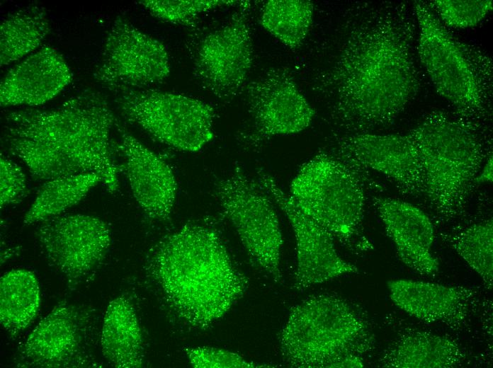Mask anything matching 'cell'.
<instances>
[{"instance_id": "obj_1", "label": "cell", "mask_w": 493, "mask_h": 368, "mask_svg": "<svg viewBox=\"0 0 493 368\" xmlns=\"http://www.w3.org/2000/svg\"><path fill=\"white\" fill-rule=\"evenodd\" d=\"M339 25L313 86L326 102L329 122L345 134L388 127L421 87L413 5L356 4Z\"/></svg>"}, {"instance_id": "obj_2", "label": "cell", "mask_w": 493, "mask_h": 368, "mask_svg": "<svg viewBox=\"0 0 493 368\" xmlns=\"http://www.w3.org/2000/svg\"><path fill=\"white\" fill-rule=\"evenodd\" d=\"M143 275L163 314L184 331L208 328L248 285L209 217L187 222L160 238L146 254Z\"/></svg>"}, {"instance_id": "obj_3", "label": "cell", "mask_w": 493, "mask_h": 368, "mask_svg": "<svg viewBox=\"0 0 493 368\" xmlns=\"http://www.w3.org/2000/svg\"><path fill=\"white\" fill-rule=\"evenodd\" d=\"M115 122L105 96L86 90L52 109L10 113L1 141L36 180L93 173L114 193L119 187L110 142Z\"/></svg>"}, {"instance_id": "obj_4", "label": "cell", "mask_w": 493, "mask_h": 368, "mask_svg": "<svg viewBox=\"0 0 493 368\" xmlns=\"http://www.w3.org/2000/svg\"><path fill=\"white\" fill-rule=\"evenodd\" d=\"M374 337L362 314L334 294L308 297L293 306L279 335L283 361L302 368L363 367Z\"/></svg>"}, {"instance_id": "obj_5", "label": "cell", "mask_w": 493, "mask_h": 368, "mask_svg": "<svg viewBox=\"0 0 493 368\" xmlns=\"http://www.w3.org/2000/svg\"><path fill=\"white\" fill-rule=\"evenodd\" d=\"M413 8L420 64L438 93L452 105L457 117L479 125L492 110L491 57L479 47L453 36L427 2L415 1Z\"/></svg>"}, {"instance_id": "obj_6", "label": "cell", "mask_w": 493, "mask_h": 368, "mask_svg": "<svg viewBox=\"0 0 493 368\" xmlns=\"http://www.w3.org/2000/svg\"><path fill=\"white\" fill-rule=\"evenodd\" d=\"M408 134L425 170L424 195L440 214L456 215L486 158L479 125L434 110Z\"/></svg>"}, {"instance_id": "obj_7", "label": "cell", "mask_w": 493, "mask_h": 368, "mask_svg": "<svg viewBox=\"0 0 493 368\" xmlns=\"http://www.w3.org/2000/svg\"><path fill=\"white\" fill-rule=\"evenodd\" d=\"M332 150L305 162L290 185L289 195L334 239L357 248L366 204L363 171Z\"/></svg>"}, {"instance_id": "obj_8", "label": "cell", "mask_w": 493, "mask_h": 368, "mask_svg": "<svg viewBox=\"0 0 493 368\" xmlns=\"http://www.w3.org/2000/svg\"><path fill=\"white\" fill-rule=\"evenodd\" d=\"M115 101L125 117L156 141L196 152L212 140L215 112L199 99L177 93L122 88Z\"/></svg>"}, {"instance_id": "obj_9", "label": "cell", "mask_w": 493, "mask_h": 368, "mask_svg": "<svg viewBox=\"0 0 493 368\" xmlns=\"http://www.w3.org/2000/svg\"><path fill=\"white\" fill-rule=\"evenodd\" d=\"M98 311L84 304H57L19 345L15 364L24 368L97 367Z\"/></svg>"}, {"instance_id": "obj_10", "label": "cell", "mask_w": 493, "mask_h": 368, "mask_svg": "<svg viewBox=\"0 0 493 368\" xmlns=\"http://www.w3.org/2000/svg\"><path fill=\"white\" fill-rule=\"evenodd\" d=\"M214 192L249 256L280 282L283 239L272 200L239 168L219 178Z\"/></svg>"}, {"instance_id": "obj_11", "label": "cell", "mask_w": 493, "mask_h": 368, "mask_svg": "<svg viewBox=\"0 0 493 368\" xmlns=\"http://www.w3.org/2000/svg\"><path fill=\"white\" fill-rule=\"evenodd\" d=\"M35 236L71 291L93 278L111 243L110 230L103 220L80 214H60L40 222Z\"/></svg>"}, {"instance_id": "obj_12", "label": "cell", "mask_w": 493, "mask_h": 368, "mask_svg": "<svg viewBox=\"0 0 493 368\" xmlns=\"http://www.w3.org/2000/svg\"><path fill=\"white\" fill-rule=\"evenodd\" d=\"M251 2L242 1L229 21L205 35L194 54L193 74L217 98L232 100L244 88L254 60Z\"/></svg>"}, {"instance_id": "obj_13", "label": "cell", "mask_w": 493, "mask_h": 368, "mask_svg": "<svg viewBox=\"0 0 493 368\" xmlns=\"http://www.w3.org/2000/svg\"><path fill=\"white\" fill-rule=\"evenodd\" d=\"M170 72L165 46L118 16L106 36L96 80L113 90L143 88L162 83Z\"/></svg>"}, {"instance_id": "obj_14", "label": "cell", "mask_w": 493, "mask_h": 368, "mask_svg": "<svg viewBox=\"0 0 493 368\" xmlns=\"http://www.w3.org/2000/svg\"><path fill=\"white\" fill-rule=\"evenodd\" d=\"M251 130L246 144L256 147L276 136L299 133L307 128L315 111L285 67L268 69L246 87Z\"/></svg>"}, {"instance_id": "obj_15", "label": "cell", "mask_w": 493, "mask_h": 368, "mask_svg": "<svg viewBox=\"0 0 493 368\" xmlns=\"http://www.w3.org/2000/svg\"><path fill=\"white\" fill-rule=\"evenodd\" d=\"M256 181L284 212L294 232L296 243L295 289L303 290L344 275L358 272L356 265L338 254L332 235L300 209L273 176L259 169Z\"/></svg>"}, {"instance_id": "obj_16", "label": "cell", "mask_w": 493, "mask_h": 368, "mask_svg": "<svg viewBox=\"0 0 493 368\" xmlns=\"http://www.w3.org/2000/svg\"><path fill=\"white\" fill-rule=\"evenodd\" d=\"M332 150L346 161L382 173L404 193L424 195L426 173L419 152L406 134L361 133L335 138Z\"/></svg>"}, {"instance_id": "obj_17", "label": "cell", "mask_w": 493, "mask_h": 368, "mask_svg": "<svg viewBox=\"0 0 493 368\" xmlns=\"http://www.w3.org/2000/svg\"><path fill=\"white\" fill-rule=\"evenodd\" d=\"M118 127V149L135 200L149 219L169 221L178 188L172 168L130 132Z\"/></svg>"}, {"instance_id": "obj_18", "label": "cell", "mask_w": 493, "mask_h": 368, "mask_svg": "<svg viewBox=\"0 0 493 368\" xmlns=\"http://www.w3.org/2000/svg\"><path fill=\"white\" fill-rule=\"evenodd\" d=\"M373 205L400 261L421 275H433L439 263L431 253L434 228L429 217L411 203L374 197Z\"/></svg>"}, {"instance_id": "obj_19", "label": "cell", "mask_w": 493, "mask_h": 368, "mask_svg": "<svg viewBox=\"0 0 493 368\" xmlns=\"http://www.w3.org/2000/svg\"><path fill=\"white\" fill-rule=\"evenodd\" d=\"M72 79L63 57L44 46L11 68L1 81L2 107L37 106L58 95Z\"/></svg>"}, {"instance_id": "obj_20", "label": "cell", "mask_w": 493, "mask_h": 368, "mask_svg": "<svg viewBox=\"0 0 493 368\" xmlns=\"http://www.w3.org/2000/svg\"><path fill=\"white\" fill-rule=\"evenodd\" d=\"M387 288L394 304L410 316L454 327L466 319L477 297L470 287L412 280H390Z\"/></svg>"}, {"instance_id": "obj_21", "label": "cell", "mask_w": 493, "mask_h": 368, "mask_svg": "<svg viewBox=\"0 0 493 368\" xmlns=\"http://www.w3.org/2000/svg\"><path fill=\"white\" fill-rule=\"evenodd\" d=\"M100 346L104 358L117 368H139L144 364V339L134 301L122 294L106 309Z\"/></svg>"}, {"instance_id": "obj_22", "label": "cell", "mask_w": 493, "mask_h": 368, "mask_svg": "<svg viewBox=\"0 0 493 368\" xmlns=\"http://www.w3.org/2000/svg\"><path fill=\"white\" fill-rule=\"evenodd\" d=\"M464 359L465 352L455 341L416 331L403 335L386 348L380 363L391 368H450Z\"/></svg>"}, {"instance_id": "obj_23", "label": "cell", "mask_w": 493, "mask_h": 368, "mask_svg": "<svg viewBox=\"0 0 493 368\" xmlns=\"http://www.w3.org/2000/svg\"><path fill=\"white\" fill-rule=\"evenodd\" d=\"M40 304L35 275L23 269L6 272L0 280V322L12 338L21 333L35 318Z\"/></svg>"}, {"instance_id": "obj_24", "label": "cell", "mask_w": 493, "mask_h": 368, "mask_svg": "<svg viewBox=\"0 0 493 368\" xmlns=\"http://www.w3.org/2000/svg\"><path fill=\"white\" fill-rule=\"evenodd\" d=\"M50 32L46 9L30 5L8 15L0 26V62L6 66L35 50Z\"/></svg>"}, {"instance_id": "obj_25", "label": "cell", "mask_w": 493, "mask_h": 368, "mask_svg": "<svg viewBox=\"0 0 493 368\" xmlns=\"http://www.w3.org/2000/svg\"><path fill=\"white\" fill-rule=\"evenodd\" d=\"M103 183L93 173L61 176L45 181L23 217L26 225L40 223L62 214L77 205L89 192Z\"/></svg>"}, {"instance_id": "obj_26", "label": "cell", "mask_w": 493, "mask_h": 368, "mask_svg": "<svg viewBox=\"0 0 493 368\" xmlns=\"http://www.w3.org/2000/svg\"><path fill=\"white\" fill-rule=\"evenodd\" d=\"M314 4L305 0H269L264 4L260 23L291 50L298 49L312 23Z\"/></svg>"}, {"instance_id": "obj_27", "label": "cell", "mask_w": 493, "mask_h": 368, "mask_svg": "<svg viewBox=\"0 0 493 368\" xmlns=\"http://www.w3.org/2000/svg\"><path fill=\"white\" fill-rule=\"evenodd\" d=\"M455 251L482 278L486 287L493 285L492 219L475 224L451 241Z\"/></svg>"}, {"instance_id": "obj_28", "label": "cell", "mask_w": 493, "mask_h": 368, "mask_svg": "<svg viewBox=\"0 0 493 368\" xmlns=\"http://www.w3.org/2000/svg\"><path fill=\"white\" fill-rule=\"evenodd\" d=\"M232 0H142L138 3L154 17L175 24L191 23L201 13L225 6H239Z\"/></svg>"}, {"instance_id": "obj_29", "label": "cell", "mask_w": 493, "mask_h": 368, "mask_svg": "<svg viewBox=\"0 0 493 368\" xmlns=\"http://www.w3.org/2000/svg\"><path fill=\"white\" fill-rule=\"evenodd\" d=\"M427 4L444 25L458 28L477 25L492 10L491 0H436Z\"/></svg>"}, {"instance_id": "obj_30", "label": "cell", "mask_w": 493, "mask_h": 368, "mask_svg": "<svg viewBox=\"0 0 493 368\" xmlns=\"http://www.w3.org/2000/svg\"><path fill=\"white\" fill-rule=\"evenodd\" d=\"M187 357L196 368H255L270 367L268 364L249 361L237 353L210 347H190L185 350Z\"/></svg>"}, {"instance_id": "obj_31", "label": "cell", "mask_w": 493, "mask_h": 368, "mask_svg": "<svg viewBox=\"0 0 493 368\" xmlns=\"http://www.w3.org/2000/svg\"><path fill=\"white\" fill-rule=\"evenodd\" d=\"M1 208L21 202L27 196L26 176L21 168L1 155L0 158Z\"/></svg>"}, {"instance_id": "obj_32", "label": "cell", "mask_w": 493, "mask_h": 368, "mask_svg": "<svg viewBox=\"0 0 493 368\" xmlns=\"http://www.w3.org/2000/svg\"><path fill=\"white\" fill-rule=\"evenodd\" d=\"M492 154H489L486 159L483 168L480 171L477 176L475 178L474 183H491L492 181V173H493V165H492Z\"/></svg>"}]
</instances>
